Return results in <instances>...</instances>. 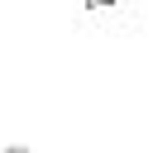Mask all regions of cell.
<instances>
[{"mask_svg": "<svg viewBox=\"0 0 153 153\" xmlns=\"http://www.w3.org/2000/svg\"><path fill=\"white\" fill-rule=\"evenodd\" d=\"M5 153H29V148H5Z\"/></svg>", "mask_w": 153, "mask_h": 153, "instance_id": "obj_1", "label": "cell"}]
</instances>
